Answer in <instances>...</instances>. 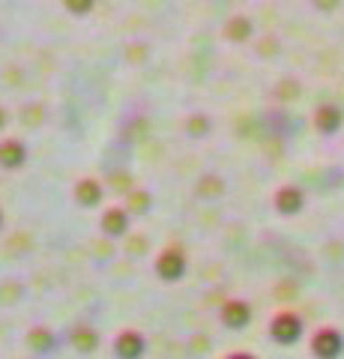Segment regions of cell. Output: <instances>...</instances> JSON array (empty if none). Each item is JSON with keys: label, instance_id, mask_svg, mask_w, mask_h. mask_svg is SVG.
<instances>
[{"label": "cell", "instance_id": "3", "mask_svg": "<svg viewBox=\"0 0 344 359\" xmlns=\"http://www.w3.org/2000/svg\"><path fill=\"white\" fill-rule=\"evenodd\" d=\"M317 126L324 129V132H336L341 126V114H338V108H332V105H324L320 108V114H317Z\"/></svg>", "mask_w": 344, "mask_h": 359}, {"label": "cell", "instance_id": "4", "mask_svg": "<svg viewBox=\"0 0 344 359\" xmlns=\"http://www.w3.org/2000/svg\"><path fill=\"white\" fill-rule=\"evenodd\" d=\"M279 207H282V210H291V212L299 210V195L294 192V189H287V192L279 195Z\"/></svg>", "mask_w": 344, "mask_h": 359}, {"label": "cell", "instance_id": "2", "mask_svg": "<svg viewBox=\"0 0 344 359\" xmlns=\"http://www.w3.org/2000/svg\"><path fill=\"white\" fill-rule=\"evenodd\" d=\"M299 332H303V323H299V318H294V314H279L275 323H273V335L279 341H284V344L296 341Z\"/></svg>", "mask_w": 344, "mask_h": 359}, {"label": "cell", "instance_id": "1", "mask_svg": "<svg viewBox=\"0 0 344 359\" xmlns=\"http://www.w3.org/2000/svg\"><path fill=\"white\" fill-rule=\"evenodd\" d=\"M312 347H315L317 356H338V353L344 351V339H341V332H336V330L326 327V330H320V332L315 335Z\"/></svg>", "mask_w": 344, "mask_h": 359}]
</instances>
